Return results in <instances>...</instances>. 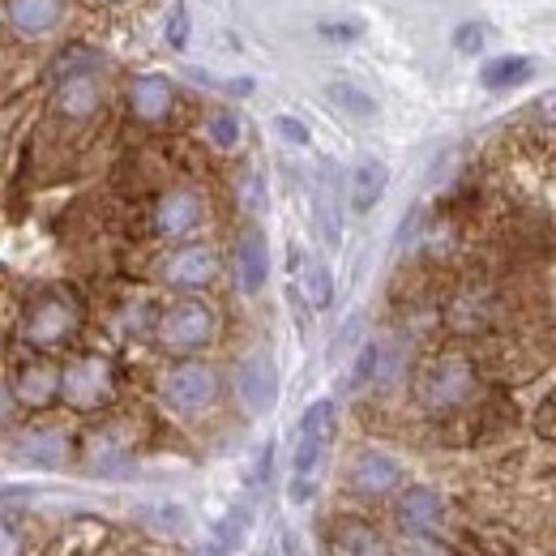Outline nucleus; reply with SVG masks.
<instances>
[{
    "instance_id": "obj_1",
    "label": "nucleus",
    "mask_w": 556,
    "mask_h": 556,
    "mask_svg": "<svg viewBox=\"0 0 556 556\" xmlns=\"http://www.w3.org/2000/svg\"><path fill=\"white\" fill-rule=\"evenodd\" d=\"M476 390V368L463 359V355H441L432 364H424L416 381V394L424 403V412L432 416H445V412H458Z\"/></svg>"
},
{
    "instance_id": "obj_2",
    "label": "nucleus",
    "mask_w": 556,
    "mask_h": 556,
    "mask_svg": "<svg viewBox=\"0 0 556 556\" xmlns=\"http://www.w3.org/2000/svg\"><path fill=\"white\" fill-rule=\"evenodd\" d=\"M214 339V313L202 300H180L159 317V343L167 351H198Z\"/></svg>"
},
{
    "instance_id": "obj_3",
    "label": "nucleus",
    "mask_w": 556,
    "mask_h": 556,
    "mask_svg": "<svg viewBox=\"0 0 556 556\" xmlns=\"http://www.w3.org/2000/svg\"><path fill=\"white\" fill-rule=\"evenodd\" d=\"M163 399L176 407V412H206L210 403L218 399V372L202 364V359H185L176 364L167 377H163Z\"/></svg>"
},
{
    "instance_id": "obj_4",
    "label": "nucleus",
    "mask_w": 556,
    "mask_h": 556,
    "mask_svg": "<svg viewBox=\"0 0 556 556\" xmlns=\"http://www.w3.org/2000/svg\"><path fill=\"white\" fill-rule=\"evenodd\" d=\"M112 390H116L112 364L99 359V355H81L61 372V394L70 399L73 407H99V403L112 399Z\"/></svg>"
},
{
    "instance_id": "obj_5",
    "label": "nucleus",
    "mask_w": 556,
    "mask_h": 556,
    "mask_svg": "<svg viewBox=\"0 0 556 556\" xmlns=\"http://www.w3.org/2000/svg\"><path fill=\"white\" fill-rule=\"evenodd\" d=\"M330 424H334V403H330V399H321V403H313V407L304 412V419H300V441H295V458H291L295 480H313V476H317V467H321V458H326Z\"/></svg>"
},
{
    "instance_id": "obj_6",
    "label": "nucleus",
    "mask_w": 556,
    "mask_h": 556,
    "mask_svg": "<svg viewBox=\"0 0 556 556\" xmlns=\"http://www.w3.org/2000/svg\"><path fill=\"white\" fill-rule=\"evenodd\" d=\"M236 394H240V403L253 416H266L278 403V372H275V359L266 351H253V355L240 359V368H236Z\"/></svg>"
},
{
    "instance_id": "obj_7",
    "label": "nucleus",
    "mask_w": 556,
    "mask_h": 556,
    "mask_svg": "<svg viewBox=\"0 0 556 556\" xmlns=\"http://www.w3.org/2000/svg\"><path fill=\"white\" fill-rule=\"evenodd\" d=\"M73 330H77V308L65 295H43L26 313V339L35 348H56V343L70 339Z\"/></svg>"
},
{
    "instance_id": "obj_8",
    "label": "nucleus",
    "mask_w": 556,
    "mask_h": 556,
    "mask_svg": "<svg viewBox=\"0 0 556 556\" xmlns=\"http://www.w3.org/2000/svg\"><path fill=\"white\" fill-rule=\"evenodd\" d=\"M394 518H399L403 535H412V540H428V535L441 527V518H445V501H441V492H437V488L416 484L399 496Z\"/></svg>"
},
{
    "instance_id": "obj_9",
    "label": "nucleus",
    "mask_w": 556,
    "mask_h": 556,
    "mask_svg": "<svg viewBox=\"0 0 556 556\" xmlns=\"http://www.w3.org/2000/svg\"><path fill=\"white\" fill-rule=\"evenodd\" d=\"M399 484H403V467H399V458H390L381 450H368L351 463V488L359 496H390Z\"/></svg>"
},
{
    "instance_id": "obj_10",
    "label": "nucleus",
    "mask_w": 556,
    "mask_h": 556,
    "mask_svg": "<svg viewBox=\"0 0 556 556\" xmlns=\"http://www.w3.org/2000/svg\"><path fill=\"white\" fill-rule=\"evenodd\" d=\"M214 275H218V257H214V249H206V244H189V249L172 253L167 266H163V278L172 287H180V291H198Z\"/></svg>"
},
{
    "instance_id": "obj_11",
    "label": "nucleus",
    "mask_w": 556,
    "mask_h": 556,
    "mask_svg": "<svg viewBox=\"0 0 556 556\" xmlns=\"http://www.w3.org/2000/svg\"><path fill=\"white\" fill-rule=\"evenodd\" d=\"M99 103H103V86H99L94 73H77V77L56 81V94H52L56 116H65V121H86V116L99 112Z\"/></svg>"
},
{
    "instance_id": "obj_12",
    "label": "nucleus",
    "mask_w": 556,
    "mask_h": 556,
    "mask_svg": "<svg viewBox=\"0 0 556 556\" xmlns=\"http://www.w3.org/2000/svg\"><path fill=\"white\" fill-rule=\"evenodd\" d=\"M4 17H9V26L17 35L39 39V35H48V30L61 26L65 0H4Z\"/></svg>"
},
{
    "instance_id": "obj_13",
    "label": "nucleus",
    "mask_w": 556,
    "mask_h": 556,
    "mask_svg": "<svg viewBox=\"0 0 556 556\" xmlns=\"http://www.w3.org/2000/svg\"><path fill=\"white\" fill-rule=\"evenodd\" d=\"M236 278H240V291H249V295H257L270 278V249L257 227H249L236 244Z\"/></svg>"
},
{
    "instance_id": "obj_14",
    "label": "nucleus",
    "mask_w": 556,
    "mask_h": 556,
    "mask_svg": "<svg viewBox=\"0 0 556 556\" xmlns=\"http://www.w3.org/2000/svg\"><path fill=\"white\" fill-rule=\"evenodd\" d=\"M202 223V198L193 189H172L154 210V231L159 236H185Z\"/></svg>"
},
{
    "instance_id": "obj_15",
    "label": "nucleus",
    "mask_w": 556,
    "mask_h": 556,
    "mask_svg": "<svg viewBox=\"0 0 556 556\" xmlns=\"http://www.w3.org/2000/svg\"><path fill=\"white\" fill-rule=\"evenodd\" d=\"M172 103H176V90H172V81L163 77V73H141L134 77V86H129V108H134V116L138 121H163L167 112H172Z\"/></svg>"
},
{
    "instance_id": "obj_16",
    "label": "nucleus",
    "mask_w": 556,
    "mask_h": 556,
    "mask_svg": "<svg viewBox=\"0 0 556 556\" xmlns=\"http://www.w3.org/2000/svg\"><path fill=\"white\" fill-rule=\"evenodd\" d=\"M56 390H61V372H56L52 364H26V368H17V377H13V399L26 403V407L52 403Z\"/></svg>"
},
{
    "instance_id": "obj_17",
    "label": "nucleus",
    "mask_w": 556,
    "mask_h": 556,
    "mask_svg": "<svg viewBox=\"0 0 556 556\" xmlns=\"http://www.w3.org/2000/svg\"><path fill=\"white\" fill-rule=\"evenodd\" d=\"M386 185H390V172L381 159H364L355 172H351V206L359 210H372L381 198H386Z\"/></svg>"
},
{
    "instance_id": "obj_18",
    "label": "nucleus",
    "mask_w": 556,
    "mask_h": 556,
    "mask_svg": "<svg viewBox=\"0 0 556 556\" xmlns=\"http://www.w3.org/2000/svg\"><path fill=\"white\" fill-rule=\"evenodd\" d=\"M317 223H321L326 244L334 249L343 236V210H339V172L330 163L321 167V185H317Z\"/></svg>"
},
{
    "instance_id": "obj_19",
    "label": "nucleus",
    "mask_w": 556,
    "mask_h": 556,
    "mask_svg": "<svg viewBox=\"0 0 556 556\" xmlns=\"http://www.w3.org/2000/svg\"><path fill=\"white\" fill-rule=\"evenodd\" d=\"M334 553L339 556H386V544L364 522H339L334 527Z\"/></svg>"
},
{
    "instance_id": "obj_20",
    "label": "nucleus",
    "mask_w": 556,
    "mask_h": 556,
    "mask_svg": "<svg viewBox=\"0 0 556 556\" xmlns=\"http://www.w3.org/2000/svg\"><path fill=\"white\" fill-rule=\"evenodd\" d=\"M65 432H48V428H39V432H30L22 445H17V454L22 458H30V463H39V467H61L65 463Z\"/></svg>"
},
{
    "instance_id": "obj_21",
    "label": "nucleus",
    "mask_w": 556,
    "mask_h": 556,
    "mask_svg": "<svg viewBox=\"0 0 556 556\" xmlns=\"http://www.w3.org/2000/svg\"><path fill=\"white\" fill-rule=\"evenodd\" d=\"M531 61L527 56H496V61H488L484 73H480V81H484L488 90H509V86H522L527 77H531Z\"/></svg>"
},
{
    "instance_id": "obj_22",
    "label": "nucleus",
    "mask_w": 556,
    "mask_h": 556,
    "mask_svg": "<svg viewBox=\"0 0 556 556\" xmlns=\"http://www.w3.org/2000/svg\"><path fill=\"white\" fill-rule=\"evenodd\" d=\"M300 282H304V295H308L313 308H330V300H334V278H330V270H326L321 262H304Z\"/></svg>"
},
{
    "instance_id": "obj_23",
    "label": "nucleus",
    "mask_w": 556,
    "mask_h": 556,
    "mask_svg": "<svg viewBox=\"0 0 556 556\" xmlns=\"http://www.w3.org/2000/svg\"><path fill=\"white\" fill-rule=\"evenodd\" d=\"M330 99L351 112V116H377V103H372V94H364L359 86H351V81H334L330 86Z\"/></svg>"
},
{
    "instance_id": "obj_24",
    "label": "nucleus",
    "mask_w": 556,
    "mask_h": 556,
    "mask_svg": "<svg viewBox=\"0 0 556 556\" xmlns=\"http://www.w3.org/2000/svg\"><path fill=\"white\" fill-rule=\"evenodd\" d=\"M103 65L99 52H86V48H70L56 65H52V81H65V77H77V73H94Z\"/></svg>"
},
{
    "instance_id": "obj_25",
    "label": "nucleus",
    "mask_w": 556,
    "mask_h": 556,
    "mask_svg": "<svg viewBox=\"0 0 556 556\" xmlns=\"http://www.w3.org/2000/svg\"><path fill=\"white\" fill-rule=\"evenodd\" d=\"M206 134L218 150H236V146H240V116H236V112H214Z\"/></svg>"
},
{
    "instance_id": "obj_26",
    "label": "nucleus",
    "mask_w": 556,
    "mask_h": 556,
    "mask_svg": "<svg viewBox=\"0 0 556 556\" xmlns=\"http://www.w3.org/2000/svg\"><path fill=\"white\" fill-rule=\"evenodd\" d=\"M381 359H386V355H381V348H377V343H364V351L355 355V368H351V381H348L351 390L368 386V381L381 372Z\"/></svg>"
},
{
    "instance_id": "obj_27",
    "label": "nucleus",
    "mask_w": 556,
    "mask_h": 556,
    "mask_svg": "<svg viewBox=\"0 0 556 556\" xmlns=\"http://www.w3.org/2000/svg\"><path fill=\"white\" fill-rule=\"evenodd\" d=\"M167 43H172L176 52L189 48V9H185V4H176L172 17H167Z\"/></svg>"
},
{
    "instance_id": "obj_28",
    "label": "nucleus",
    "mask_w": 556,
    "mask_h": 556,
    "mask_svg": "<svg viewBox=\"0 0 556 556\" xmlns=\"http://www.w3.org/2000/svg\"><path fill=\"white\" fill-rule=\"evenodd\" d=\"M454 48H458V52H467V56H476V52L484 48V26H476V22L458 26V30H454Z\"/></svg>"
},
{
    "instance_id": "obj_29",
    "label": "nucleus",
    "mask_w": 556,
    "mask_h": 556,
    "mask_svg": "<svg viewBox=\"0 0 556 556\" xmlns=\"http://www.w3.org/2000/svg\"><path fill=\"white\" fill-rule=\"evenodd\" d=\"M0 556H22V531L9 518H0Z\"/></svg>"
},
{
    "instance_id": "obj_30",
    "label": "nucleus",
    "mask_w": 556,
    "mask_h": 556,
    "mask_svg": "<svg viewBox=\"0 0 556 556\" xmlns=\"http://www.w3.org/2000/svg\"><path fill=\"white\" fill-rule=\"evenodd\" d=\"M278 134H282L287 141H295V146H304V141H308V129H304L295 116H278Z\"/></svg>"
},
{
    "instance_id": "obj_31",
    "label": "nucleus",
    "mask_w": 556,
    "mask_h": 556,
    "mask_svg": "<svg viewBox=\"0 0 556 556\" xmlns=\"http://www.w3.org/2000/svg\"><path fill=\"white\" fill-rule=\"evenodd\" d=\"M244 202H249V206H262V180H257V176L244 180Z\"/></svg>"
},
{
    "instance_id": "obj_32",
    "label": "nucleus",
    "mask_w": 556,
    "mask_h": 556,
    "mask_svg": "<svg viewBox=\"0 0 556 556\" xmlns=\"http://www.w3.org/2000/svg\"><path fill=\"white\" fill-rule=\"evenodd\" d=\"M540 116H544V121H553V125H556V90H553V94H544V99H540Z\"/></svg>"
},
{
    "instance_id": "obj_33",
    "label": "nucleus",
    "mask_w": 556,
    "mask_h": 556,
    "mask_svg": "<svg viewBox=\"0 0 556 556\" xmlns=\"http://www.w3.org/2000/svg\"><path fill=\"white\" fill-rule=\"evenodd\" d=\"M321 35H330V39H351L355 26H321Z\"/></svg>"
},
{
    "instance_id": "obj_34",
    "label": "nucleus",
    "mask_w": 556,
    "mask_h": 556,
    "mask_svg": "<svg viewBox=\"0 0 556 556\" xmlns=\"http://www.w3.org/2000/svg\"><path fill=\"white\" fill-rule=\"evenodd\" d=\"M198 556H227V548H223V544H202Z\"/></svg>"
}]
</instances>
